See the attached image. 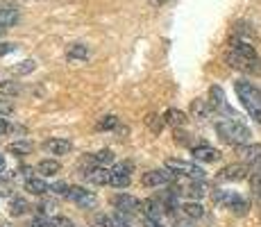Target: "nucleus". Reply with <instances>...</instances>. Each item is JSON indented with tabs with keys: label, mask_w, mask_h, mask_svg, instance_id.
<instances>
[{
	"label": "nucleus",
	"mask_w": 261,
	"mask_h": 227,
	"mask_svg": "<svg viewBox=\"0 0 261 227\" xmlns=\"http://www.w3.org/2000/svg\"><path fill=\"white\" fill-rule=\"evenodd\" d=\"M173 180H175V173H170L168 168H154V170H148V173H143L141 184L143 186H166Z\"/></svg>",
	"instance_id": "nucleus-6"
},
{
	"label": "nucleus",
	"mask_w": 261,
	"mask_h": 227,
	"mask_svg": "<svg viewBox=\"0 0 261 227\" xmlns=\"http://www.w3.org/2000/svg\"><path fill=\"white\" fill-rule=\"evenodd\" d=\"M3 168H5V157L0 155V170H3Z\"/></svg>",
	"instance_id": "nucleus-43"
},
{
	"label": "nucleus",
	"mask_w": 261,
	"mask_h": 227,
	"mask_svg": "<svg viewBox=\"0 0 261 227\" xmlns=\"http://www.w3.org/2000/svg\"><path fill=\"white\" fill-rule=\"evenodd\" d=\"M248 173H250L248 164H229L218 173V180L220 182H241L248 178Z\"/></svg>",
	"instance_id": "nucleus-7"
},
{
	"label": "nucleus",
	"mask_w": 261,
	"mask_h": 227,
	"mask_svg": "<svg viewBox=\"0 0 261 227\" xmlns=\"http://www.w3.org/2000/svg\"><path fill=\"white\" fill-rule=\"evenodd\" d=\"M53 227H75V225L66 216H53Z\"/></svg>",
	"instance_id": "nucleus-34"
},
{
	"label": "nucleus",
	"mask_w": 261,
	"mask_h": 227,
	"mask_svg": "<svg viewBox=\"0 0 261 227\" xmlns=\"http://www.w3.org/2000/svg\"><path fill=\"white\" fill-rule=\"evenodd\" d=\"M209 105H212L214 109H225V112H229V107H227V103H225V93H223V89L216 84V87L209 89Z\"/></svg>",
	"instance_id": "nucleus-18"
},
{
	"label": "nucleus",
	"mask_w": 261,
	"mask_h": 227,
	"mask_svg": "<svg viewBox=\"0 0 261 227\" xmlns=\"http://www.w3.org/2000/svg\"><path fill=\"white\" fill-rule=\"evenodd\" d=\"M28 211H30L28 200H23V198H12L9 200V214H12L14 218H21V216H25Z\"/></svg>",
	"instance_id": "nucleus-21"
},
{
	"label": "nucleus",
	"mask_w": 261,
	"mask_h": 227,
	"mask_svg": "<svg viewBox=\"0 0 261 227\" xmlns=\"http://www.w3.org/2000/svg\"><path fill=\"white\" fill-rule=\"evenodd\" d=\"M14 48H16L14 43H0V57H3V55H7V53H12Z\"/></svg>",
	"instance_id": "nucleus-38"
},
{
	"label": "nucleus",
	"mask_w": 261,
	"mask_h": 227,
	"mask_svg": "<svg viewBox=\"0 0 261 227\" xmlns=\"http://www.w3.org/2000/svg\"><path fill=\"white\" fill-rule=\"evenodd\" d=\"M43 150L50 155H68L73 150V143L68 139H50L43 143Z\"/></svg>",
	"instance_id": "nucleus-13"
},
{
	"label": "nucleus",
	"mask_w": 261,
	"mask_h": 227,
	"mask_svg": "<svg viewBox=\"0 0 261 227\" xmlns=\"http://www.w3.org/2000/svg\"><path fill=\"white\" fill-rule=\"evenodd\" d=\"M0 93L3 95H18L21 93V82H16V80H3V82H0Z\"/></svg>",
	"instance_id": "nucleus-26"
},
{
	"label": "nucleus",
	"mask_w": 261,
	"mask_h": 227,
	"mask_svg": "<svg viewBox=\"0 0 261 227\" xmlns=\"http://www.w3.org/2000/svg\"><path fill=\"white\" fill-rule=\"evenodd\" d=\"M91 227H114V216L109 214H95L91 218Z\"/></svg>",
	"instance_id": "nucleus-27"
},
{
	"label": "nucleus",
	"mask_w": 261,
	"mask_h": 227,
	"mask_svg": "<svg viewBox=\"0 0 261 227\" xmlns=\"http://www.w3.org/2000/svg\"><path fill=\"white\" fill-rule=\"evenodd\" d=\"M216 132H218V136L225 141V143L229 145H245L250 143V130L245 128L243 123H241L239 118H225V120H218L216 123Z\"/></svg>",
	"instance_id": "nucleus-2"
},
{
	"label": "nucleus",
	"mask_w": 261,
	"mask_h": 227,
	"mask_svg": "<svg viewBox=\"0 0 261 227\" xmlns=\"http://www.w3.org/2000/svg\"><path fill=\"white\" fill-rule=\"evenodd\" d=\"M112 205L116 207L120 214H134L137 209H141V200L134 198V195H127V193H118L112 198Z\"/></svg>",
	"instance_id": "nucleus-8"
},
{
	"label": "nucleus",
	"mask_w": 261,
	"mask_h": 227,
	"mask_svg": "<svg viewBox=\"0 0 261 227\" xmlns=\"http://www.w3.org/2000/svg\"><path fill=\"white\" fill-rule=\"evenodd\" d=\"M177 227H189V225H187V223H182V225H177Z\"/></svg>",
	"instance_id": "nucleus-44"
},
{
	"label": "nucleus",
	"mask_w": 261,
	"mask_h": 227,
	"mask_svg": "<svg viewBox=\"0 0 261 227\" xmlns=\"http://www.w3.org/2000/svg\"><path fill=\"white\" fill-rule=\"evenodd\" d=\"M166 3V0H150V5H152V7H157V5H164Z\"/></svg>",
	"instance_id": "nucleus-42"
},
{
	"label": "nucleus",
	"mask_w": 261,
	"mask_h": 227,
	"mask_svg": "<svg viewBox=\"0 0 261 227\" xmlns=\"http://www.w3.org/2000/svg\"><path fill=\"white\" fill-rule=\"evenodd\" d=\"M37 170L41 175H46V178H53V175H57L59 170H62V166H59V161H55V159H43V161H39Z\"/></svg>",
	"instance_id": "nucleus-22"
},
{
	"label": "nucleus",
	"mask_w": 261,
	"mask_h": 227,
	"mask_svg": "<svg viewBox=\"0 0 261 227\" xmlns=\"http://www.w3.org/2000/svg\"><path fill=\"white\" fill-rule=\"evenodd\" d=\"M173 193H175V195H177V193H184V195H189L191 200H200L204 193H207V186H204L202 180H191V182H187L184 186H179V189H173Z\"/></svg>",
	"instance_id": "nucleus-10"
},
{
	"label": "nucleus",
	"mask_w": 261,
	"mask_h": 227,
	"mask_svg": "<svg viewBox=\"0 0 261 227\" xmlns=\"http://www.w3.org/2000/svg\"><path fill=\"white\" fill-rule=\"evenodd\" d=\"M239 157L250 166H261V143H245L237 148Z\"/></svg>",
	"instance_id": "nucleus-9"
},
{
	"label": "nucleus",
	"mask_w": 261,
	"mask_h": 227,
	"mask_svg": "<svg viewBox=\"0 0 261 227\" xmlns=\"http://www.w3.org/2000/svg\"><path fill=\"white\" fill-rule=\"evenodd\" d=\"M118 125V118L116 116H102L98 123V130H114Z\"/></svg>",
	"instance_id": "nucleus-32"
},
{
	"label": "nucleus",
	"mask_w": 261,
	"mask_h": 227,
	"mask_svg": "<svg viewBox=\"0 0 261 227\" xmlns=\"http://www.w3.org/2000/svg\"><path fill=\"white\" fill-rule=\"evenodd\" d=\"M143 227H164L159 220H152V218H145L143 220Z\"/></svg>",
	"instance_id": "nucleus-39"
},
{
	"label": "nucleus",
	"mask_w": 261,
	"mask_h": 227,
	"mask_svg": "<svg viewBox=\"0 0 261 227\" xmlns=\"http://www.w3.org/2000/svg\"><path fill=\"white\" fill-rule=\"evenodd\" d=\"M182 211H184V216L191 218V220L202 218V216H204V207L200 205V203H187V205H182Z\"/></svg>",
	"instance_id": "nucleus-24"
},
{
	"label": "nucleus",
	"mask_w": 261,
	"mask_h": 227,
	"mask_svg": "<svg viewBox=\"0 0 261 227\" xmlns=\"http://www.w3.org/2000/svg\"><path fill=\"white\" fill-rule=\"evenodd\" d=\"M0 227H7V225H0Z\"/></svg>",
	"instance_id": "nucleus-45"
},
{
	"label": "nucleus",
	"mask_w": 261,
	"mask_h": 227,
	"mask_svg": "<svg viewBox=\"0 0 261 227\" xmlns=\"http://www.w3.org/2000/svg\"><path fill=\"white\" fill-rule=\"evenodd\" d=\"M114 227H129V225L125 223V220L120 218V216H114Z\"/></svg>",
	"instance_id": "nucleus-41"
},
{
	"label": "nucleus",
	"mask_w": 261,
	"mask_h": 227,
	"mask_svg": "<svg viewBox=\"0 0 261 227\" xmlns=\"http://www.w3.org/2000/svg\"><path fill=\"white\" fill-rule=\"evenodd\" d=\"M14 112V105L9 100H0V116H7Z\"/></svg>",
	"instance_id": "nucleus-36"
},
{
	"label": "nucleus",
	"mask_w": 261,
	"mask_h": 227,
	"mask_svg": "<svg viewBox=\"0 0 261 227\" xmlns=\"http://www.w3.org/2000/svg\"><path fill=\"white\" fill-rule=\"evenodd\" d=\"M191 153H193V159H195V161H204V164H214V161L220 159V153H218V150L212 148V145H204V143L195 145Z\"/></svg>",
	"instance_id": "nucleus-12"
},
{
	"label": "nucleus",
	"mask_w": 261,
	"mask_h": 227,
	"mask_svg": "<svg viewBox=\"0 0 261 227\" xmlns=\"http://www.w3.org/2000/svg\"><path fill=\"white\" fill-rule=\"evenodd\" d=\"M239 200H241V195H239V193H234V191H225V189L214 191V203H216V205L227 207V209H232V207L237 205Z\"/></svg>",
	"instance_id": "nucleus-16"
},
{
	"label": "nucleus",
	"mask_w": 261,
	"mask_h": 227,
	"mask_svg": "<svg viewBox=\"0 0 261 227\" xmlns=\"http://www.w3.org/2000/svg\"><path fill=\"white\" fill-rule=\"evenodd\" d=\"M250 186H252V193L261 198V168H257L252 175H250Z\"/></svg>",
	"instance_id": "nucleus-30"
},
{
	"label": "nucleus",
	"mask_w": 261,
	"mask_h": 227,
	"mask_svg": "<svg viewBox=\"0 0 261 227\" xmlns=\"http://www.w3.org/2000/svg\"><path fill=\"white\" fill-rule=\"evenodd\" d=\"M209 107H212V105H207L204 100H195V103L191 105V114H193L198 120H204L209 116Z\"/></svg>",
	"instance_id": "nucleus-25"
},
{
	"label": "nucleus",
	"mask_w": 261,
	"mask_h": 227,
	"mask_svg": "<svg viewBox=\"0 0 261 227\" xmlns=\"http://www.w3.org/2000/svg\"><path fill=\"white\" fill-rule=\"evenodd\" d=\"M145 123H148V128L152 130V132H162V128H164V123H166V118H164V116L150 114L148 118H145Z\"/></svg>",
	"instance_id": "nucleus-28"
},
{
	"label": "nucleus",
	"mask_w": 261,
	"mask_h": 227,
	"mask_svg": "<svg viewBox=\"0 0 261 227\" xmlns=\"http://www.w3.org/2000/svg\"><path fill=\"white\" fill-rule=\"evenodd\" d=\"M91 184H98V186H105V184H112V170L105 168V166H98V168H93L91 173L84 175Z\"/></svg>",
	"instance_id": "nucleus-15"
},
{
	"label": "nucleus",
	"mask_w": 261,
	"mask_h": 227,
	"mask_svg": "<svg viewBox=\"0 0 261 227\" xmlns=\"http://www.w3.org/2000/svg\"><path fill=\"white\" fill-rule=\"evenodd\" d=\"M68 189H71V186H68V182H57L55 186H50V191H55V193H59V195H66Z\"/></svg>",
	"instance_id": "nucleus-35"
},
{
	"label": "nucleus",
	"mask_w": 261,
	"mask_h": 227,
	"mask_svg": "<svg viewBox=\"0 0 261 227\" xmlns=\"http://www.w3.org/2000/svg\"><path fill=\"white\" fill-rule=\"evenodd\" d=\"M30 227H53V218H46V216H37V218H32Z\"/></svg>",
	"instance_id": "nucleus-33"
},
{
	"label": "nucleus",
	"mask_w": 261,
	"mask_h": 227,
	"mask_svg": "<svg viewBox=\"0 0 261 227\" xmlns=\"http://www.w3.org/2000/svg\"><path fill=\"white\" fill-rule=\"evenodd\" d=\"M89 45L87 43H71L66 48V57L71 59V62H84V59L89 57Z\"/></svg>",
	"instance_id": "nucleus-17"
},
{
	"label": "nucleus",
	"mask_w": 261,
	"mask_h": 227,
	"mask_svg": "<svg viewBox=\"0 0 261 227\" xmlns=\"http://www.w3.org/2000/svg\"><path fill=\"white\" fill-rule=\"evenodd\" d=\"M164 118H166V123L173 125V128H182V125H187V114L179 112V109H168V112L164 114Z\"/></svg>",
	"instance_id": "nucleus-23"
},
{
	"label": "nucleus",
	"mask_w": 261,
	"mask_h": 227,
	"mask_svg": "<svg viewBox=\"0 0 261 227\" xmlns=\"http://www.w3.org/2000/svg\"><path fill=\"white\" fill-rule=\"evenodd\" d=\"M129 170H132V166L129 164L116 166V168L112 170V186H116V189H125V186L129 184Z\"/></svg>",
	"instance_id": "nucleus-14"
},
{
	"label": "nucleus",
	"mask_w": 261,
	"mask_h": 227,
	"mask_svg": "<svg viewBox=\"0 0 261 227\" xmlns=\"http://www.w3.org/2000/svg\"><path fill=\"white\" fill-rule=\"evenodd\" d=\"M66 198L71 200V203H75L77 207H82V209H93L95 205H98V198L91 193V191L82 189V186H71L66 193Z\"/></svg>",
	"instance_id": "nucleus-5"
},
{
	"label": "nucleus",
	"mask_w": 261,
	"mask_h": 227,
	"mask_svg": "<svg viewBox=\"0 0 261 227\" xmlns=\"http://www.w3.org/2000/svg\"><path fill=\"white\" fill-rule=\"evenodd\" d=\"M141 211L145 214V218L159 220V216L166 211V205H164V200H159V198H148L141 203Z\"/></svg>",
	"instance_id": "nucleus-11"
},
{
	"label": "nucleus",
	"mask_w": 261,
	"mask_h": 227,
	"mask_svg": "<svg viewBox=\"0 0 261 227\" xmlns=\"http://www.w3.org/2000/svg\"><path fill=\"white\" fill-rule=\"evenodd\" d=\"M166 168L175 175H182V178L189 180H202L204 178V170L200 166L191 164V161H182V159H168L166 161Z\"/></svg>",
	"instance_id": "nucleus-4"
},
{
	"label": "nucleus",
	"mask_w": 261,
	"mask_h": 227,
	"mask_svg": "<svg viewBox=\"0 0 261 227\" xmlns=\"http://www.w3.org/2000/svg\"><path fill=\"white\" fill-rule=\"evenodd\" d=\"M93 157H95V164L107 168V166L114 161V153H112V150H100V153H95Z\"/></svg>",
	"instance_id": "nucleus-29"
},
{
	"label": "nucleus",
	"mask_w": 261,
	"mask_h": 227,
	"mask_svg": "<svg viewBox=\"0 0 261 227\" xmlns=\"http://www.w3.org/2000/svg\"><path fill=\"white\" fill-rule=\"evenodd\" d=\"M9 130H12V128H9V125H7V120H5V118H3V116H0V134L9 132Z\"/></svg>",
	"instance_id": "nucleus-40"
},
{
	"label": "nucleus",
	"mask_w": 261,
	"mask_h": 227,
	"mask_svg": "<svg viewBox=\"0 0 261 227\" xmlns=\"http://www.w3.org/2000/svg\"><path fill=\"white\" fill-rule=\"evenodd\" d=\"M39 209H41V214H50V211L55 209V203L53 200H43V203L39 205Z\"/></svg>",
	"instance_id": "nucleus-37"
},
{
	"label": "nucleus",
	"mask_w": 261,
	"mask_h": 227,
	"mask_svg": "<svg viewBox=\"0 0 261 227\" xmlns=\"http://www.w3.org/2000/svg\"><path fill=\"white\" fill-rule=\"evenodd\" d=\"M234 89H237L241 105H243V107L248 109V114L261 125V91L254 87L252 82H245V80H239V82L234 84Z\"/></svg>",
	"instance_id": "nucleus-3"
},
{
	"label": "nucleus",
	"mask_w": 261,
	"mask_h": 227,
	"mask_svg": "<svg viewBox=\"0 0 261 227\" xmlns=\"http://www.w3.org/2000/svg\"><path fill=\"white\" fill-rule=\"evenodd\" d=\"M227 62L232 68L245 70V73H261V59H259L257 50H254V45L243 41V39H234L229 43Z\"/></svg>",
	"instance_id": "nucleus-1"
},
{
	"label": "nucleus",
	"mask_w": 261,
	"mask_h": 227,
	"mask_svg": "<svg viewBox=\"0 0 261 227\" xmlns=\"http://www.w3.org/2000/svg\"><path fill=\"white\" fill-rule=\"evenodd\" d=\"M34 68H37V62H34V59H25V62H21L18 66H14V73L25 75V73H32Z\"/></svg>",
	"instance_id": "nucleus-31"
},
{
	"label": "nucleus",
	"mask_w": 261,
	"mask_h": 227,
	"mask_svg": "<svg viewBox=\"0 0 261 227\" xmlns=\"http://www.w3.org/2000/svg\"><path fill=\"white\" fill-rule=\"evenodd\" d=\"M34 150V143H30V141H14V143L7 145V153L16 155V157H25V155H32Z\"/></svg>",
	"instance_id": "nucleus-20"
},
{
	"label": "nucleus",
	"mask_w": 261,
	"mask_h": 227,
	"mask_svg": "<svg viewBox=\"0 0 261 227\" xmlns=\"http://www.w3.org/2000/svg\"><path fill=\"white\" fill-rule=\"evenodd\" d=\"M25 189H28V193H32V195H46L50 191V186L39 178H30V180H25Z\"/></svg>",
	"instance_id": "nucleus-19"
}]
</instances>
